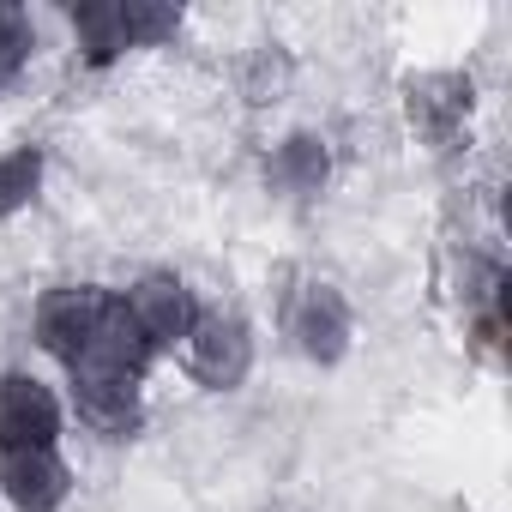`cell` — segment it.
<instances>
[{
	"mask_svg": "<svg viewBox=\"0 0 512 512\" xmlns=\"http://www.w3.org/2000/svg\"><path fill=\"white\" fill-rule=\"evenodd\" d=\"M278 326L308 368H344L356 350V308L332 278H302L278 302Z\"/></svg>",
	"mask_w": 512,
	"mask_h": 512,
	"instance_id": "cell-1",
	"label": "cell"
},
{
	"mask_svg": "<svg viewBox=\"0 0 512 512\" xmlns=\"http://www.w3.org/2000/svg\"><path fill=\"white\" fill-rule=\"evenodd\" d=\"M398 103H404L410 133H416L434 157H452V151H464V145H470V121H476V79H470L464 67H422V73H404Z\"/></svg>",
	"mask_w": 512,
	"mask_h": 512,
	"instance_id": "cell-2",
	"label": "cell"
},
{
	"mask_svg": "<svg viewBox=\"0 0 512 512\" xmlns=\"http://www.w3.org/2000/svg\"><path fill=\"white\" fill-rule=\"evenodd\" d=\"M175 362L199 392H241L253 362H260V338L235 308H199V326L187 332Z\"/></svg>",
	"mask_w": 512,
	"mask_h": 512,
	"instance_id": "cell-3",
	"label": "cell"
},
{
	"mask_svg": "<svg viewBox=\"0 0 512 512\" xmlns=\"http://www.w3.org/2000/svg\"><path fill=\"white\" fill-rule=\"evenodd\" d=\"M109 302H115V290H109V284H91V278H79V284H49V290L37 296V308H31L37 350L55 356L61 368H73V362L85 356V344L97 338Z\"/></svg>",
	"mask_w": 512,
	"mask_h": 512,
	"instance_id": "cell-4",
	"label": "cell"
},
{
	"mask_svg": "<svg viewBox=\"0 0 512 512\" xmlns=\"http://www.w3.org/2000/svg\"><path fill=\"white\" fill-rule=\"evenodd\" d=\"M121 302H127V314H133V326L145 332V344L157 350V356H175L181 344H187V332L199 326V296H193V284L181 278V272H169V266H151V272H139L127 290H121Z\"/></svg>",
	"mask_w": 512,
	"mask_h": 512,
	"instance_id": "cell-5",
	"label": "cell"
},
{
	"mask_svg": "<svg viewBox=\"0 0 512 512\" xmlns=\"http://www.w3.org/2000/svg\"><path fill=\"white\" fill-rule=\"evenodd\" d=\"M61 434H67V398L43 374H31V368L0 374V452L61 446Z\"/></svg>",
	"mask_w": 512,
	"mask_h": 512,
	"instance_id": "cell-6",
	"label": "cell"
},
{
	"mask_svg": "<svg viewBox=\"0 0 512 512\" xmlns=\"http://www.w3.org/2000/svg\"><path fill=\"white\" fill-rule=\"evenodd\" d=\"M67 404L97 440H133L145 428V380L115 368H67Z\"/></svg>",
	"mask_w": 512,
	"mask_h": 512,
	"instance_id": "cell-7",
	"label": "cell"
},
{
	"mask_svg": "<svg viewBox=\"0 0 512 512\" xmlns=\"http://www.w3.org/2000/svg\"><path fill=\"white\" fill-rule=\"evenodd\" d=\"M0 500L13 512H61L73 500V464L61 446L0 452Z\"/></svg>",
	"mask_w": 512,
	"mask_h": 512,
	"instance_id": "cell-8",
	"label": "cell"
},
{
	"mask_svg": "<svg viewBox=\"0 0 512 512\" xmlns=\"http://www.w3.org/2000/svg\"><path fill=\"white\" fill-rule=\"evenodd\" d=\"M332 181V139L314 127H290L266 151V187L278 199H320Z\"/></svg>",
	"mask_w": 512,
	"mask_h": 512,
	"instance_id": "cell-9",
	"label": "cell"
},
{
	"mask_svg": "<svg viewBox=\"0 0 512 512\" xmlns=\"http://www.w3.org/2000/svg\"><path fill=\"white\" fill-rule=\"evenodd\" d=\"M67 25H73V49L91 73H109L115 61H127V31H121V0H79L67 7Z\"/></svg>",
	"mask_w": 512,
	"mask_h": 512,
	"instance_id": "cell-10",
	"label": "cell"
},
{
	"mask_svg": "<svg viewBox=\"0 0 512 512\" xmlns=\"http://www.w3.org/2000/svg\"><path fill=\"white\" fill-rule=\"evenodd\" d=\"M43 181H49V145L25 139V145H7V151H0V223L25 217V211L43 199Z\"/></svg>",
	"mask_w": 512,
	"mask_h": 512,
	"instance_id": "cell-11",
	"label": "cell"
},
{
	"mask_svg": "<svg viewBox=\"0 0 512 512\" xmlns=\"http://www.w3.org/2000/svg\"><path fill=\"white\" fill-rule=\"evenodd\" d=\"M187 25V13L175 0H121V31H127V49H163L175 43Z\"/></svg>",
	"mask_w": 512,
	"mask_h": 512,
	"instance_id": "cell-12",
	"label": "cell"
},
{
	"mask_svg": "<svg viewBox=\"0 0 512 512\" xmlns=\"http://www.w3.org/2000/svg\"><path fill=\"white\" fill-rule=\"evenodd\" d=\"M284 91H290V55H284V43H253L247 61H241V97L253 109H266V103H284Z\"/></svg>",
	"mask_w": 512,
	"mask_h": 512,
	"instance_id": "cell-13",
	"label": "cell"
},
{
	"mask_svg": "<svg viewBox=\"0 0 512 512\" xmlns=\"http://www.w3.org/2000/svg\"><path fill=\"white\" fill-rule=\"evenodd\" d=\"M31 55H37V25H31V13L19 7V0H0V97L25 79Z\"/></svg>",
	"mask_w": 512,
	"mask_h": 512,
	"instance_id": "cell-14",
	"label": "cell"
}]
</instances>
